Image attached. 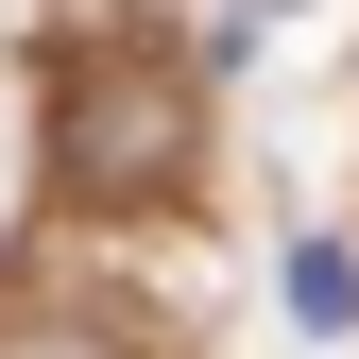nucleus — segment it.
<instances>
[{
    "instance_id": "1",
    "label": "nucleus",
    "mask_w": 359,
    "mask_h": 359,
    "mask_svg": "<svg viewBox=\"0 0 359 359\" xmlns=\"http://www.w3.org/2000/svg\"><path fill=\"white\" fill-rule=\"evenodd\" d=\"M291 325H325V342L359 325V257L342 240H291Z\"/></svg>"
},
{
    "instance_id": "2",
    "label": "nucleus",
    "mask_w": 359,
    "mask_h": 359,
    "mask_svg": "<svg viewBox=\"0 0 359 359\" xmlns=\"http://www.w3.org/2000/svg\"><path fill=\"white\" fill-rule=\"evenodd\" d=\"M0 359H120L103 325H0Z\"/></svg>"
}]
</instances>
